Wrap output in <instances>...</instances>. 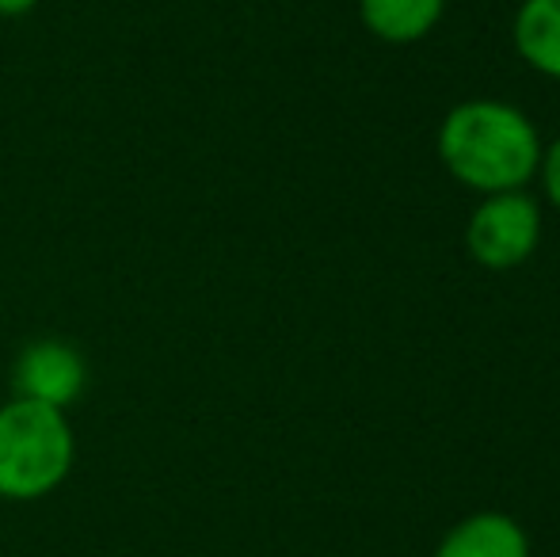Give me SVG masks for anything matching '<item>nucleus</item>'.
Segmentation results:
<instances>
[{"mask_svg":"<svg viewBox=\"0 0 560 557\" xmlns=\"http://www.w3.org/2000/svg\"><path fill=\"white\" fill-rule=\"evenodd\" d=\"M538 127L503 100H465L439 127V161L480 195L526 192L541 164Z\"/></svg>","mask_w":560,"mask_h":557,"instance_id":"nucleus-1","label":"nucleus"},{"mask_svg":"<svg viewBox=\"0 0 560 557\" xmlns=\"http://www.w3.org/2000/svg\"><path fill=\"white\" fill-rule=\"evenodd\" d=\"M77 459L66 413L12 397L0 405V500L31 504L58 489Z\"/></svg>","mask_w":560,"mask_h":557,"instance_id":"nucleus-2","label":"nucleus"},{"mask_svg":"<svg viewBox=\"0 0 560 557\" xmlns=\"http://www.w3.org/2000/svg\"><path fill=\"white\" fill-rule=\"evenodd\" d=\"M541 241V207L526 192L485 195L465 225V248L480 268L508 271L530 260Z\"/></svg>","mask_w":560,"mask_h":557,"instance_id":"nucleus-3","label":"nucleus"},{"mask_svg":"<svg viewBox=\"0 0 560 557\" xmlns=\"http://www.w3.org/2000/svg\"><path fill=\"white\" fill-rule=\"evenodd\" d=\"M15 397L50 405V409L66 413L73 402H81L84 386H89V367H84L81 351L66 340H35L20 351L12 371Z\"/></svg>","mask_w":560,"mask_h":557,"instance_id":"nucleus-4","label":"nucleus"},{"mask_svg":"<svg viewBox=\"0 0 560 557\" xmlns=\"http://www.w3.org/2000/svg\"><path fill=\"white\" fill-rule=\"evenodd\" d=\"M435 557H530V538L511 515L477 512L446 531Z\"/></svg>","mask_w":560,"mask_h":557,"instance_id":"nucleus-5","label":"nucleus"},{"mask_svg":"<svg viewBox=\"0 0 560 557\" xmlns=\"http://www.w3.org/2000/svg\"><path fill=\"white\" fill-rule=\"evenodd\" d=\"M446 12V0H359L366 31L382 43L408 46L428 38Z\"/></svg>","mask_w":560,"mask_h":557,"instance_id":"nucleus-6","label":"nucleus"},{"mask_svg":"<svg viewBox=\"0 0 560 557\" xmlns=\"http://www.w3.org/2000/svg\"><path fill=\"white\" fill-rule=\"evenodd\" d=\"M515 50L534 73L560 81V0H523L518 4Z\"/></svg>","mask_w":560,"mask_h":557,"instance_id":"nucleus-7","label":"nucleus"},{"mask_svg":"<svg viewBox=\"0 0 560 557\" xmlns=\"http://www.w3.org/2000/svg\"><path fill=\"white\" fill-rule=\"evenodd\" d=\"M541 187H546V199L560 210V138L553 146L541 149V164H538Z\"/></svg>","mask_w":560,"mask_h":557,"instance_id":"nucleus-8","label":"nucleus"},{"mask_svg":"<svg viewBox=\"0 0 560 557\" xmlns=\"http://www.w3.org/2000/svg\"><path fill=\"white\" fill-rule=\"evenodd\" d=\"M35 4L38 0H0V15H4V20H15V15L35 12Z\"/></svg>","mask_w":560,"mask_h":557,"instance_id":"nucleus-9","label":"nucleus"}]
</instances>
